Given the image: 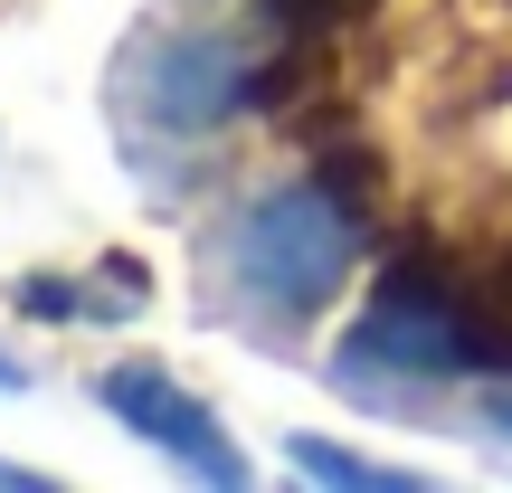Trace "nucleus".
<instances>
[{
  "instance_id": "nucleus-1",
  "label": "nucleus",
  "mask_w": 512,
  "mask_h": 493,
  "mask_svg": "<svg viewBox=\"0 0 512 493\" xmlns=\"http://www.w3.org/2000/svg\"><path fill=\"white\" fill-rule=\"evenodd\" d=\"M361 238H370V200L332 181L323 162L294 181H266L200 238V313L256 332V342H285L351 285Z\"/></svg>"
},
{
  "instance_id": "nucleus-2",
  "label": "nucleus",
  "mask_w": 512,
  "mask_h": 493,
  "mask_svg": "<svg viewBox=\"0 0 512 493\" xmlns=\"http://www.w3.org/2000/svg\"><path fill=\"white\" fill-rule=\"evenodd\" d=\"M342 399H399L446 380H512V275H465L446 256H389L361 323L323 370Z\"/></svg>"
},
{
  "instance_id": "nucleus-3",
  "label": "nucleus",
  "mask_w": 512,
  "mask_h": 493,
  "mask_svg": "<svg viewBox=\"0 0 512 493\" xmlns=\"http://www.w3.org/2000/svg\"><path fill=\"white\" fill-rule=\"evenodd\" d=\"M266 29H133L124 57H114V133H124V162L143 181L171 190V171L200 162L247 105H266Z\"/></svg>"
},
{
  "instance_id": "nucleus-4",
  "label": "nucleus",
  "mask_w": 512,
  "mask_h": 493,
  "mask_svg": "<svg viewBox=\"0 0 512 493\" xmlns=\"http://www.w3.org/2000/svg\"><path fill=\"white\" fill-rule=\"evenodd\" d=\"M95 399H105L143 446H162L181 475L228 484V493L247 484V456H238V437H228V418L200 399V389H181L162 361H114V370H95Z\"/></svg>"
},
{
  "instance_id": "nucleus-5",
  "label": "nucleus",
  "mask_w": 512,
  "mask_h": 493,
  "mask_svg": "<svg viewBox=\"0 0 512 493\" xmlns=\"http://www.w3.org/2000/svg\"><path fill=\"white\" fill-rule=\"evenodd\" d=\"M143 294H152V275L133 256H105L95 275H29L19 313H38V323H124V313H143Z\"/></svg>"
},
{
  "instance_id": "nucleus-6",
  "label": "nucleus",
  "mask_w": 512,
  "mask_h": 493,
  "mask_svg": "<svg viewBox=\"0 0 512 493\" xmlns=\"http://www.w3.org/2000/svg\"><path fill=\"white\" fill-rule=\"evenodd\" d=\"M285 456H294V475H313V484H351V493H418V484H427L418 465L351 456V446H332V437H285Z\"/></svg>"
},
{
  "instance_id": "nucleus-7",
  "label": "nucleus",
  "mask_w": 512,
  "mask_h": 493,
  "mask_svg": "<svg viewBox=\"0 0 512 493\" xmlns=\"http://www.w3.org/2000/svg\"><path fill=\"white\" fill-rule=\"evenodd\" d=\"M370 10H380V0H256V19H266L275 38H304V48H332V38L361 29Z\"/></svg>"
},
{
  "instance_id": "nucleus-8",
  "label": "nucleus",
  "mask_w": 512,
  "mask_h": 493,
  "mask_svg": "<svg viewBox=\"0 0 512 493\" xmlns=\"http://www.w3.org/2000/svg\"><path fill=\"white\" fill-rule=\"evenodd\" d=\"M0 493H57V475H29V465L0 456Z\"/></svg>"
},
{
  "instance_id": "nucleus-9",
  "label": "nucleus",
  "mask_w": 512,
  "mask_h": 493,
  "mask_svg": "<svg viewBox=\"0 0 512 493\" xmlns=\"http://www.w3.org/2000/svg\"><path fill=\"white\" fill-rule=\"evenodd\" d=\"M484 427H494V437H512V389H494V399H484Z\"/></svg>"
},
{
  "instance_id": "nucleus-10",
  "label": "nucleus",
  "mask_w": 512,
  "mask_h": 493,
  "mask_svg": "<svg viewBox=\"0 0 512 493\" xmlns=\"http://www.w3.org/2000/svg\"><path fill=\"white\" fill-rule=\"evenodd\" d=\"M19 389H29V370H19L10 351H0V399H19Z\"/></svg>"
}]
</instances>
